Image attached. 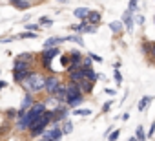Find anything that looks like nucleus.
<instances>
[{
    "mask_svg": "<svg viewBox=\"0 0 155 141\" xmlns=\"http://www.w3.org/2000/svg\"><path fill=\"white\" fill-rule=\"evenodd\" d=\"M44 112H46V105H44V103H35V105H31V108L20 117L17 128H18V130H28V128L31 126V123H33L40 114H44Z\"/></svg>",
    "mask_w": 155,
    "mask_h": 141,
    "instance_id": "nucleus-1",
    "label": "nucleus"
},
{
    "mask_svg": "<svg viewBox=\"0 0 155 141\" xmlns=\"http://www.w3.org/2000/svg\"><path fill=\"white\" fill-rule=\"evenodd\" d=\"M51 121H53V110H46L44 114H40V115L31 123V126H29L28 130L31 132V136H38V134H42V132L46 130V126H48Z\"/></svg>",
    "mask_w": 155,
    "mask_h": 141,
    "instance_id": "nucleus-2",
    "label": "nucleus"
},
{
    "mask_svg": "<svg viewBox=\"0 0 155 141\" xmlns=\"http://www.w3.org/2000/svg\"><path fill=\"white\" fill-rule=\"evenodd\" d=\"M82 92L79 88V84H75V83H69L66 86V103L69 106H77V105H81L82 103Z\"/></svg>",
    "mask_w": 155,
    "mask_h": 141,
    "instance_id": "nucleus-3",
    "label": "nucleus"
},
{
    "mask_svg": "<svg viewBox=\"0 0 155 141\" xmlns=\"http://www.w3.org/2000/svg\"><path fill=\"white\" fill-rule=\"evenodd\" d=\"M44 83H46V79H44L42 75L29 72V75L22 81V86H24L26 90H29V92H38V90L44 88Z\"/></svg>",
    "mask_w": 155,
    "mask_h": 141,
    "instance_id": "nucleus-4",
    "label": "nucleus"
},
{
    "mask_svg": "<svg viewBox=\"0 0 155 141\" xmlns=\"http://www.w3.org/2000/svg\"><path fill=\"white\" fill-rule=\"evenodd\" d=\"M58 84H60L58 77L51 75V77H48V79H46V83H44V88L48 90V94H49V95H53V94H55V90L58 88Z\"/></svg>",
    "mask_w": 155,
    "mask_h": 141,
    "instance_id": "nucleus-5",
    "label": "nucleus"
},
{
    "mask_svg": "<svg viewBox=\"0 0 155 141\" xmlns=\"http://www.w3.org/2000/svg\"><path fill=\"white\" fill-rule=\"evenodd\" d=\"M86 22H90L91 26H97V24L101 22V13H97V11H90L88 17H86Z\"/></svg>",
    "mask_w": 155,
    "mask_h": 141,
    "instance_id": "nucleus-6",
    "label": "nucleus"
},
{
    "mask_svg": "<svg viewBox=\"0 0 155 141\" xmlns=\"http://www.w3.org/2000/svg\"><path fill=\"white\" fill-rule=\"evenodd\" d=\"M60 53V50L58 48H46V51L42 53V59H46V60H51L53 57H57Z\"/></svg>",
    "mask_w": 155,
    "mask_h": 141,
    "instance_id": "nucleus-7",
    "label": "nucleus"
},
{
    "mask_svg": "<svg viewBox=\"0 0 155 141\" xmlns=\"http://www.w3.org/2000/svg\"><path fill=\"white\" fill-rule=\"evenodd\" d=\"M69 79H71V83L79 84V83L84 79V75H82V70H75V72H69Z\"/></svg>",
    "mask_w": 155,
    "mask_h": 141,
    "instance_id": "nucleus-8",
    "label": "nucleus"
},
{
    "mask_svg": "<svg viewBox=\"0 0 155 141\" xmlns=\"http://www.w3.org/2000/svg\"><path fill=\"white\" fill-rule=\"evenodd\" d=\"M46 137H49V139H53V141H58V139L62 137V130H60L58 126H55L53 130L46 132Z\"/></svg>",
    "mask_w": 155,
    "mask_h": 141,
    "instance_id": "nucleus-9",
    "label": "nucleus"
},
{
    "mask_svg": "<svg viewBox=\"0 0 155 141\" xmlns=\"http://www.w3.org/2000/svg\"><path fill=\"white\" fill-rule=\"evenodd\" d=\"M9 4H11V6H15L17 9H28V8L31 6L28 0H9Z\"/></svg>",
    "mask_w": 155,
    "mask_h": 141,
    "instance_id": "nucleus-10",
    "label": "nucleus"
},
{
    "mask_svg": "<svg viewBox=\"0 0 155 141\" xmlns=\"http://www.w3.org/2000/svg\"><path fill=\"white\" fill-rule=\"evenodd\" d=\"M122 22H124V26H126L130 31L133 29V17H131V13H130V11H126V13H124V17H122Z\"/></svg>",
    "mask_w": 155,
    "mask_h": 141,
    "instance_id": "nucleus-11",
    "label": "nucleus"
},
{
    "mask_svg": "<svg viewBox=\"0 0 155 141\" xmlns=\"http://www.w3.org/2000/svg\"><path fill=\"white\" fill-rule=\"evenodd\" d=\"M79 88H81V92H91L93 83H91V81H88V79H82V81L79 83Z\"/></svg>",
    "mask_w": 155,
    "mask_h": 141,
    "instance_id": "nucleus-12",
    "label": "nucleus"
},
{
    "mask_svg": "<svg viewBox=\"0 0 155 141\" xmlns=\"http://www.w3.org/2000/svg\"><path fill=\"white\" fill-rule=\"evenodd\" d=\"M88 8H79V9H75V17H79V19H86L88 17Z\"/></svg>",
    "mask_w": 155,
    "mask_h": 141,
    "instance_id": "nucleus-13",
    "label": "nucleus"
},
{
    "mask_svg": "<svg viewBox=\"0 0 155 141\" xmlns=\"http://www.w3.org/2000/svg\"><path fill=\"white\" fill-rule=\"evenodd\" d=\"M151 103V97H142L140 99V103H139V110L140 112H144V108H148V105Z\"/></svg>",
    "mask_w": 155,
    "mask_h": 141,
    "instance_id": "nucleus-14",
    "label": "nucleus"
},
{
    "mask_svg": "<svg viewBox=\"0 0 155 141\" xmlns=\"http://www.w3.org/2000/svg\"><path fill=\"white\" fill-rule=\"evenodd\" d=\"M62 40H64V39H48V40L44 42V46H46V48H53L55 44H58V42H62Z\"/></svg>",
    "mask_w": 155,
    "mask_h": 141,
    "instance_id": "nucleus-15",
    "label": "nucleus"
},
{
    "mask_svg": "<svg viewBox=\"0 0 155 141\" xmlns=\"http://www.w3.org/2000/svg\"><path fill=\"white\" fill-rule=\"evenodd\" d=\"M64 40H73V42H77V44H81V46H84V40L79 37V35H71V37H66Z\"/></svg>",
    "mask_w": 155,
    "mask_h": 141,
    "instance_id": "nucleus-16",
    "label": "nucleus"
},
{
    "mask_svg": "<svg viewBox=\"0 0 155 141\" xmlns=\"http://www.w3.org/2000/svg\"><path fill=\"white\" fill-rule=\"evenodd\" d=\"M91 114V110H88V108H79V110H73V115H90Z\"/></svg>",
    "mask_w": 155,
    "mask_h": 141,
    "instance_id": "nucleus-17",
    "label": "nucleus"
},
{
    "mask_svg": "<svg viewBox=\"0 0 155 141\" xmlns=\"http://www.w3.org/2000/svg\"><path fill=\"white\" fill-rule=\"evenodd\" d=\"M110 28H111V31L119 33V31H122V22H111V24H110Z\"/></svg>",
    "mask_w": 155,
    "mask_h": 141,
    "instance_id": "nucleus-18",
    "label": "nucleus"
},
{
    "mask_svg": "<svg viewBox=\"0 0 155 141\" xmlns=\"http://www.w3.org/2000/svg\"><path fill=\"white\" fill-rule=\"evenodd\" d=\"M20 39H37V33H33V31H28V33H22V35H18Z\"/></svg>",
    "mask_w": 155,
    "mask_h": 141,
    "instance_id": "nucleus-19",
    "label": "nucleus"
},
{
    "mask_svg": "<svg viewBox=\"0 0 155 141\" xmlns=\"http://www.w3.org/2000/svg\"><path fill=\"white\" fill-rule=\"evenodd\" d=\"M119 136H120V130H113V132L110 134V139H108V141H117Z\"/></svg>",
    "mask_w": 155,
    "mask_h": 141,
    "instance_id": "nucleus-20",
    "label": "nucleus"
},
{
    "mask_svg": "<svg viewBox=\"0 0 155 141\" xmlns=\"http://www.w3.org/2000/svg\"><path fill=\"white\" fill-rule=\"evenodd\" d=\"M128 8H130V9H128L130 13H135V11H137V0H130V6H128Z\"/></svg>",
    "mask_w": 155,
    "mask_h": 141,
    "instance_id": "nucleus-21",
    "label": "nucleus"
},
{
    "mask_svg": "<svg viewBox=\"0 0 155 141\" xmlns=\"http://www.w3.org/2000/svg\"><path fill=\"white\" fill-rule=\"evenodd\" d=\"M17 60H24V62H29V60H31V55H28V53H22V55H18V57H17Z\"/></svg>",
    "mask_w": 155,
    "mask_h": 141,
    "instance_id": "nucleus-22",
    "label": "nucleus"
},
{
    "mask_svg": "<svg viewBox=\"0 0 155 141\" xmlns=\"http://www.w3.org/2000/svg\"><path fill=\"white\" fill-rule=\"evenodd\" d=\"M137 139H140V141H144V139H146V136H144V130H142V126H139V128H137Z\"/></svg>",
    "mask_w": 155,
    "mask_h": 141,
    "instance_id": "nucleus-23",
    "label": "nucleus"
},
{
    "mask_svg": "<svg viewBox=\"0 0 155 141\" xmlns=\"http://www.w3.org/2000/svg\"><path fill=\"white\" fill-rule=\"evenodd\" d=\"M71 130H73V126H71V123H69V121H66V126L62 128V134H69Z\"/></svg>",
    "mask_w": 155,
    "mask_h": 141,
    "instance_id": "nucleus-24",
    "label": "nucleus"
},
{
    "mask_svg": "<svg viewBox=\"0 0 155 141\" xmlns=\"http://www.w3.org/2000/svg\"><path fill=\"white\" fill-rule=\"evenodd\" d=\"M40 22H42V26H51L53 22H51V19H48V17H42L40 19Z\"/></svg>",
    "mask_w": 155,
    "mask_h": 141,
    "instance_id": "nucleus-25",
    "label": "nucleus"
},
{
    "mask_svg": "<svg viewBox=\"0 0 155 141\" xmlns=\"http://www.w3.org/2000/svg\"><path fill=\"white\" fill-rule=\"evenodd\" d=\"M115 83H117V84L122 83V77H120V74H119V70H115Z\"/></svg>",
    "mask_w": 155,
    "mask_h": 141,
    "instance_id": "nucleus-26",
    "label": "nucleus"
},
{
    "mask_svg": "<svg viewBox=\"0 0 155 141\" xmlns=\"http://www.w3.org/2000/svg\"><path fill=\"white\" fill-rule=\"evenodd\" d=\"M146 50H148L151 55H155V42H153V44H148V46H146Z\"/></svg>",
    "mask_w": 155,
    "mask_h": 141,
    "instance_id": "nucleus-27",
    "label": "nucleus"
},
{
    "mask_svg": "<svg viewBox=\"0 0 155 141\" xmlns=\"http://www.w3.org/2000/svg\"><path fill=\"white\" fill-rule=\"evenodd\" d=\"M90 59H93V60H97V62H101V60H102L99 55H93V53H90Z\"/></svg>",
    "mask_w": 155,
    "mask_h": 141,
    "instance_id": "nucleus-28",
    "label": "nucleus"
},
{
    "mask_svg": "<svg viewBox=\"0 0 155 141\" xmlns=\"http://www.w3.org/2000/svg\"><path fill=\"white\" fill-rule=\"evenodd\" d=\"M110 106H111V101H108V103L104 105V110H102V112H108V110H110Z\"/></svg>",
    "mask_w": 155,
    "mask_h": 141,
    "instance_id": "nucleus-29",
    "label": "nucleus"
},
{
    "mask_svg": "<svg viewBox=\"0 0 155 141\" xmlns=\"http://www.w3.org/2000/svg\"><path fill=\"white\" fill-rule=\"evenodd\" d=\"M68 62H69V59H68V57H62V64L68 66Z\"/></svg>",
    "mask_w": 155,
    "mask_h": 141,
    "instance_id": "nucleus-30",
    "label": "nucleus"
},
{
    "mask_svg": "<svg viewBox=\"0 0 155 141\" xmlns=\"http://www.w3.org/2000/svg\"><path fill=\"white\" fill-rule=\"evenodd\" d=\"M153 132H155V123L151 125V128H150V134H148V136H153Z\"/></svg>",
    "mask_w": 155,
    "mask_h": 141,
    "instance_id": "nucleus-31",
    "label": "nucleus"
},
{
    "mask_svg": "<svg viewBox=\"0 0 155 141\" xmlns=\"http://www.w3.org/2000/svg\"><path fill=\"white\" fill-rule=\"evenodd\" d=\"M4 86H6V83H4V81H0V88H4Z\"/></svg>",
    "mask_w": 155,
    "mask_h": 141,
    "instance_id": "nucleus-32",
    "label": "nucleus"
},
{
    "mask_svg": "<svg viewBox=\"0 0 155 141\" xmlns=\"http://www.w3.org/2000/svg\"><path fill=\"white\" fill-rule=\"evenodd\" d=\"M42 141H53V139H49V137H44V139H42Z\"/></svg>",
    "mask_w": 155,
    "mask_h": 141,
    "instance_id": "nucleus-33",
    "label": "nucleus"
},
{
    "mask_svg": "<svg viewBox=\"0 0 155 141\" xmlns=\"http://www.w3.org/2000/svg\"><path fill=\"white\" fill-rule=\"evenodd\" d=\"M130 141H137V137H130Z\"/></svg>",
    "mask_w": 155,
    "mask_h": 141,
    "instance_id": "nucleus-34",
    "label": "nucleus"
},
{
    "mask_svg": "<svg viewBox=\"0 0 155 141\" xmlns=\"http://www.w3.org/2000/svg\"><path fill=\"white\" fill-rule=\"evenodd\" d=\"M153 20H155V19H153Z\"/></svg>",
    "mask_w": 155,
    "mask_h": 141,
    "instance_id": "nucleus-35",
    "label": "nucleus"
}]
</instances>
